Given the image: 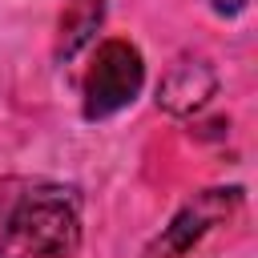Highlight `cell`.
I'll return each instance as SVG.
<instances>
[{"mask_svg":"<svg viewBox=\"0 0 258 258\" xmlns=\"http://www.w3.org/2000/svg\"><path fill=\"white\" fill-rule=\"evenodd\" d=\"M81 246V218L60 189L24 194L0 230V258H73Z\"/></svg>","mask_w":258,"mask_h":258,"instance_id":"cell-1","label":"cell"},{"mask_svg":"<svg viewBox=\"0 0 258 258\" xmlns=\"http://www.w3.org/2000/svg\"><path fill=\"white\" fill-rule=\"evenodd\" d=\"M145 81V60L129 40H105L85 73V117L101 121L121 113Z\"/></svg>","mask_w":258,"mask_h":258,"instance_id":"cell-2","label":"cell"},{"mask_svg":"<svg viewBox=\"0 0 258 258\" xmlns=\"http://www.w3.org/2000/svg\"><path fill=\"white\" fill-rule=\"evenodd\" d=\"M238 198H242V189H206V194H198L153 238V246L145 250V258H181V254H189L222 218H230V210L238 206Z\"/></svg>","mask_w":258,"mask_h":258,"instance_id":"cell-3","label":"cell"},{"mask_svg":"<svg viewBox=\"0 0 258 258\" xmlns=\"http://www.w3.org/2000/svg\"><path fill=\"white\" fill-rule=\"evenodd\" d=\"M214 89H218L214 69H210L202 56H181V60L165 73V81L157 85V105L169 109V113H177V117H185V113L202 109V105L214 97Z\"/></svg>","mask_w":258,"mask_h":258,"instance_id":"cell-4","label":"cell"},{"mask_svg":"<svg viewBox=\"0 0 258 258\" xmlns=\"http://www.w3.org/2000/svg\"><path fill=\"white\" fill-rule=\"evenodd\" d=\"M105 20V0H69L64 12H60V36H56V60H69L77 56L93 32L101 28Z\"/></svg>","mask_w":258,"mask_h":258,"instance_id":"cell-5","label":"cell"},{"mask_svg":"<svg viewBox=\"0 0 258 258\" xmlns=\"http://www.w3.org/2000/svg\"><path fill=\"white\" fill-rule=\"evenodd\" d=\"M206 4H210L218 16H238V12L246 8V0H206Z\"/></svg>","mask_w":258,"mask_h":258,"instance_id":"cell-6","label":"cell"}]
</instances>
